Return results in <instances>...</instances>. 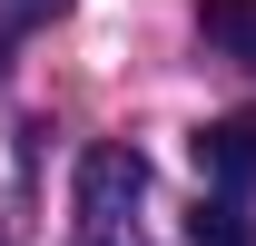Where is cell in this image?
<instances>
[{"mask_svg": "<svg viewBox=\"0 0 256 246\" xmlns=\"http://www.w3.org/2000/svg\"><path fill=\"white\" fill-rule=\"evenodd\" d=\"M188 148H197V178H207V187H256V108L207 118Z\"/></svg>", "mask_w": 256, "mask_h": 246, "instance_id": "7a4b0ae2", "label": "cell"}, {"mask_svg": "<svg viewBox=\"0 0 256 246\" xmlns=\"http://www.w3.org/2000/svg\"><path fill=\"white\" fill-rule=\"evenodd\" d=\"M188 246H256V226H246V207H236V197H197Z\"/></svg>", "mask_w": 256, "mask_h": 246, "instance_id": "277c9868", "label": "cell"}, {"mask_svg": "<svg viewBox=\"0 0 256 246\" xmlns=\"http://www.w3.org/2000/svg\"><path fill=\"white\" fill-rule=\"evenodd\" d=\"M197 40L226 50V60H256V0H207L197 10Z\"/></svg>", "mask_w": 256, "mask_h": 246, "instance_id": "3957f363", "label": "cell"}, {"mask_svg": "<svg viewBox=\"0 0 256 246\" xmlns=\"http://www.w3.org/2000/svg\"><path fill=\"white\" fill-rule=\"evenodd\" d=\"M138 197H148V158L118 138H89L79 148V246H128Z\"/></svg>", "mask_w": 256, "mask_h": 246, "instance_id": "6da1fadb", "label": "cell"}, {"mask_svg": "<svg viewBox=\"0 0 256 246\" xmlns=\"http://www.w3.org/2000/svg\"><path fill=\"white\" fill-rule=\"evenodd\" d=\"M20 10H69V0H20Z\"/></svg>", "mask_w": 256, "mask_h": 246, "instance_id": "5b68a950", "label": "cell"}]
</instances>
